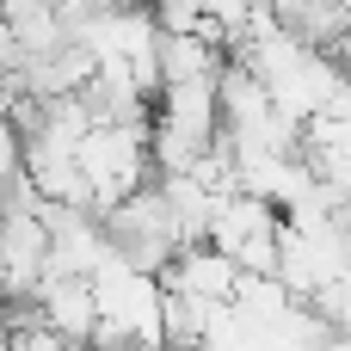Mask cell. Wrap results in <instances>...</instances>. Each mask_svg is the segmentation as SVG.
<instances>
[{"label":"cell","mask_w":351,"mask_h":351,"mask_svg":"<svg viewBox=\"0 0 351 351\" xmlns=\"http://www.w3.org/2000/svg\"><path fill=\"white\" fill-rule=\"evenodd\" d=\"M74 167L80 179L93 185V216L117 210L130 191H142L154 179V160H148V123H93L74 148Z\"/></svg>","instance_id":"6da1fadb"},{"label":"cell","mask_w":351,"mask_h":351,"mask_svg":"<svg viewBox=\"0 0 351 351\" xmlns=\"http://www.w3.org/2000/svg\"><path fill=\"white\" fill-rule=\"evenodd\" d=\"M99 222H105V247H111V259H123L130 271H148V278H160V271L173 265V253L185 247V234H179L167 197L154 191V179H148L142 191H130L117 210H105Z\"/></svg>","instance_id":"7a4b0ae2"},{"label":"cell","mask_w":351,"mask_h":351,"mask_svg":"<svg viewBox=\"0 0 351 351\" xmlns=\"http://www.w3.org/2000/svg\"><path fill=\"white\" fill-rule=\"evenodd\" d=\"M234 284H241L234 259H222L210 241L179 247V253H173V265L160 271V290L191 296V302H204V308H228V302H234Z\"/></svg>","instance_id":"3957f363"},{"label":"cell","mask_w":351,"mask_h":351,"mask_svg":"<svg viewBox=\"0 0 351 351\" xmlns=\"http://www.w3.org/2000/svg\"><path fill=\"white\" fill-rule=\"evenodd\" d=\"M31 308L43 315L49 333H62L68 346H86L99 333V308H93V284L86 278H68V271H43L37 290H31Z\"/></svg>","instance_id":"277c9868"},{"label":"cell","mask_w":351,"mask_h":351,"mask_svg":"<svg viewBox=\"0 0 351 351\" xmlns=\"http://www.w3.org/2000/svg\"><path fill=\"white\" fill-rule=\"evenodd\" d=\"M308 308L327 321V333H346V339H351V265L339 271V278H327V284L308 296Z\"/></svg>","instance_id":"5b68a950"},{"label":"cell","mask_w":351,"mask_h":351,"mask_svg":"<svg viewBox=\"0 0 351 351\" xmlns=\"http://www.w3.org/2000/svg\"><path fill=\"white\" fill-rule=\"evenodd\" d=\"M25 173V142H19V130L0 117V197H6V185Z\"/></svg>","instance_id":"8992f818"},{"label":"cell","mask_w":351,"mask_h":351,"mask_svg":"<svg viewBox=\"0 0 351 351\" xmlns=\"http://www.w3.org/2000/svg\"><path fill=\"white\" fill-rule=\"evenodd\" d=\"M105 12H123V6H142V0H99Z\"/></svg>","instance_id":"52a82bcc"}]
</instances>
